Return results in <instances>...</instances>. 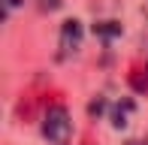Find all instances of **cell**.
I'll return each mask as SVG.
<instances>
[{
  "label": "cell",
  "instance_id": "cell-1",
  "mask_svg": "<svg viewBox=\"0 0 148 145\" xmlns=\"http://www.w3.org/2000/svg\"><path fill=\"white\" fill-rule=\"evenodd\" d=\"M42 136L51 145H66L73 139V121H70V112L64 106H51L42 115Z\"/></svg>",
  "mask_w": 148,
  "mask_h": 145
},
{
  "label": "cell",
  "instance_id": "cell-2",
  "mask_svg": "<svg viewBox=\"0 0 148 145\" xmlns=\"http://www.w3.org/2000/svg\"><path fill=\"white\" fill-rule=\"evenodd\" d=\"M79 45H82V24H79L76 18H70V21H64V30H60V49L70 55Z\"/></svg>",
  "mask_w": 148,
  "mask_h": 145
},
{
  "label": "cell",
  "instance_id": "cell-3",
  "mask_svg": "<svg viewBox=\"0 0 148 145\" xmlns=\"http://www.w3.org/2000/svg\"><path fill=\"white\" fill-rule=\"evenodd\" d=\"M133 112V100H124V103H118L115 106V112H112V124L115 127H124L127 124V115Z\"/></svg>",
  "mask_w": 148,
  "mask_h": 145
},
{
  "label": "cell",
  "instance_id": "cell-4",
  "mask_svg": "<svg viewBox=\"0 0 148 145\" xmlns=\"http://www.w3.org/2000/svg\"><path fill=\"white\" fill-rule=\"evenodd\" d=\"M94 34H100L103 39H112V36L121 34V24L118 21H97L94 24Z\"/></svg>",
  "mask_w": 148,
  "mask_h": 145
},
{
  "label": "cell",
  "instance_id": "cell-5",
  "mask_svg": "<svg viewBox=\"0 0 148 145\" xmlns=\"http://www.w3.org/2000/svg\"><path fill=\"white\" fill-rule=\"evenodd\" d=\"M3 3H6V9H15V6L21 3V0H3Z\"/></svg>",
  "mask_w": 148,
  "mask_h": 145
}]
</instances>
